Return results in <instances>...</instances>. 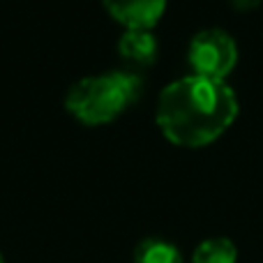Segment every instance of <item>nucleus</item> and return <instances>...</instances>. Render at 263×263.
Returning a JSON list of instances; mask_svg holds the SVG:
<instances>
[{
    "label": "nucleus",
    "mask_w": 263,
    "mask_h": 263,
    "mask_svg": "<svg viewBox=\"0 0 263 263\" xmlns=\"http://www.w3.org/2000/svg\"><path fill=\"white\" fill-rule=\"evenodd\" d=\"M192 263H238V247L224 236L208 238L196 245Z\"/></svg>",
    "instance_id": "nucleus-7"
},
{
    "label": "nucleus",
    "mask_w": 263,
    "mask_h": 263,
    "mask_svg": "<svg viewBox=\"0 0 263 263\" xmlns=\"http://www.w3.org/2000/svg\"><path fill=\"white\" fill-rule=\"evenodd\" d=\"M118 51L129 65L145 67L157 58V40L153 30H125L118 40Z\"/></svg>",
    "instance_id": "nucleus-5"
},
{
    "label": "nucleus",
    "mask_w": 263,
    "mask_h": 263,
    "mask_svg": "<svg viewBox=\"0 0 263 263\" xmlns=\"http://www.w3.org/2000/svg\"><path fill=\"white\" fill-rule=\"evenodd\" d=\"M229 3H231L236 9H254L261 0H229Z\"/></svg>",
    "instance_id": "nucleus-8"
},
{
    "label": "nucleus",
    "mask_w": 263,
    "mask_h": 263,
    "mask_svg": "<svg viewBox=\"0 0 263 263\" xmlns=\"http://www.w3.org/2000/svg\"><path fill=\"white\" fill-rule=\"evenodd\" d=\"M187 63L196 77L224 81L238 63V44L222 28H205L190 40Z\"/></svg>",
    "instance_id": "nucleus-3"
},
{
    "label": "nucleus",
    "mask_w": 263,
    "mask_h": 263,
    "mask_svg": "<svg viewBox=\"0 0 263 263\" xmlns=\"http://www.w3.org/2000/svg\"><path fill=\"white\" fill-rule=\"evenodd\" d=\"M141 88L143 83L136 72L111 69L74 83L65 95V109L86 127H100L120 118L139 100Z\"/></svg>",
    "instance_id": "nucleus-2"
},
{
    "label": "nucleus",
    "mask_w": 263,
    "mask_h": 263,
    "mask_svg": "<svg viewBox=\"0 0 263 263\" xmlns=\"http://www.w3.org/2000/svg\"><path fill=\"white\" fill-rule=\"evenodd\" d=\"M238 97L227 81L187 74L168 83L157 97L155 123L176 148H205L238 118Z\"/></svg>",
    "instance_id": "nucleus-1"
},
{
    "label": "nucleus",
    "mask_w": 263,
    "mask_h": 263,
    "mask_svg": "<svg viewBox=\"0 0 263 263\" xmlns=\"http://www.w3.org/2000/svg\"><path fill=\"white\" fill-rule=\"evenodd\" d=\"M132 263H185V261H182L180 250L173 242L150 236V238H143L134 247Z\"/></svg>",
    "instance_id": "nucleus-6"
},
{
    "label": "nucleus",
    "mask_w": 263,
    "mask_h": 263,
    "mask_svg": "<svg viewBox=\"0 0 263 263\" xmlns=\"http://www.w3.org/2000/svg\"><path fill=\"white\" fill-rule=\"evenodd\" d=\"M0 263H5V259H3V254H0Z\"/></svg>",
    "instance_id": "nucleus-9"
},
{
    "label": "nucleus",
    "mask_w": 263,
    "mask_h": 263,
    "mask_svg": "<svg viewBox=\"0 0 263 263\" xmlns=\"http://www.w3.org/2000/svg\"><path fill=\"white\" fill-rule=\"evenodd\" d=\"M102 5L125 30H153L166 12V0H102Z\"/></svg>",
    "instance_id": "nucleus-4"
}]
</instances>
